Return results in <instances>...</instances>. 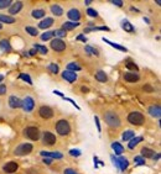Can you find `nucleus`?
Returning <instances> with one entry per match:
<instances>
[{
    "mask_svg": "<svg viewBox=\"0 0 161 174\" xmlns=\"http://www.w3.org/2000/svg\"><path fill=\"white\" fill-rule=\"evenodd\" d=\"M39 114L42 119H51L53 116V111L50 106H41L39 110Z\"/></svg>",
    "mask_w": 161,
    "mask_h": 174,
    "instance_id": "nucleus-9",
    "label": "nucleus"
},
{
    "mask_svg": "<svg viewBox=\"0 0 161 174\" xmlns=\"http://www.w3.org/2000/svg\"><path fill=\"white\" fill-rule=\"evenodd\" d=\"M69 153H71V156L78 157V156H80V150H71V151H69Z\"/></svg>",
    "mask_w": 161,
    "mask_h": 174,
    "instance_id": "nucleus-44",
    "label": "nucleus"
},
{
    "mask_svg": "<svg viewBox=\"0 0 161 174\" xmlns=\"http://www.w3.org/2000/svg\"><path fill=\"white\" fill-rule=\"evenodd\" d=\"M51 162H52L51 158H45V159H43V163H46V164H51Z\"/></svg>",
    "mask_w": 161,
    "mask_h": 174,
    "instance_id": "nucleus-50",
    "label": "nucleus"
},
{
    "mask_svg": "<svg viewBox=\"0 0 161 174\" xmlns=\"http://www.w3.org/2000/svg\"><path fill=\"white\" fill-rule=\"evenodd\" d=\"M6 93V87L5 85H0V95H4Z\"/></svg>",
    "mask_w": 161,
    "mask_h": 174,
    "instance_id": "nucleus-48",
    "label": "nucleus"
},
{
    "mask_svg": "<svg viewBox=\"0 0 161 174\" xmlns=\"http://www.w3.org/2000/svg\"><path fill=\"white\" fill-rule=\"evenodd\" d=\"M62 78L64 80H67L68 83H73L77 80V73L76 72H71V71H64L62 73Z\"/></svg>",
    "mask_w": 161,
    "mask_h": 174,
    "instance_id": "nucleus-10",
    "label": "nucleus"
},
{
    "mask_svg": "<svg viewBox=\"0 0 161 174\" xmlns=\"http://www.w3.org/2000/svg\"><path fill=\"white\" fill-rule=\"evenodd\" d=\"M18 168H19V166H18V163L16 162H9V163H6L5 166H4V172L5 173H15L16 171H18Z\"/></svg>",
    "mask_w": 161,
    "mask_h": 174,
    "instance_id": "nucleus-11",
    "label": "nucleus"
},
{
    "mask_svg": "<svg viewBox=\"0 0 161 174\" xmlns=\"http://www.w3.org/2000/svg\"><path fill=\"white\" fill-rule=\"evenodd\" d=\"M80 90H82V93H88V92H89V89H88V88H86V87H82V88H80Z\"/></svg>",
    "mask_w": 161,
    "mask_h": 174,
    "instance_id": "nucleus-51",
    "label": "nucleus"
},
{
    "mask_svg": "<svg viewBox=\"0 0 161 174\" xmlns=\"http://www.w3.org/2000/svg\"><path fill=\"white\" fill-rule=\"evenodd\" d=\"M56 131L58 132V135L61 136H67L71 132V126L69 122L67 120H60L56 124Z\"/></svg>",
    "mask_w": 161,
    "mask_h": 174,
    "instance_id": "nucleus-3",
    "label": "nucleus"
},
{
    "mask_svg": "<svg viewBox=\"0 0 161 174\" xmlns=\"http://www.w3.org/2000/svg\"><path fill=\"white\" fill-rule=\"evenodd\" d=\"M124 79H125L126 82H129V83H135V82H138V80L140 79V77H139V74L135 73V72H128V73L124 74Z\"/></svg>",
    "mask_w": 161,
    "mask_h": 174,
    "instance_id": "nucleus-14",
    "label": "nucleus"
},
{
    "mask_svg": "<svg viewBox=\"0 0 161 174\" xmlns=\"http://www.w3.org/2000/svg\"><path fill=\"white\" fill-rule=\"evenodd\" d=\"M128 121L131 124V125H135V126H140L145 122V117L144 115L139 113V111H133L130 113L128 116Z\"/></svg>",
    "mask_w": 161,
    "mask_h": 174,
    "instance_id": "nucleus-2",
    "label": "nucleus"
},
{
    "mask_svg": "<svg viewBox=\"0 0 161 174\" xmlns=\"http://www.w3.org/2000/svg\"><path fill=\"white\" fill-rule=\"evenodd\" d=\"M0 50L3 52H10L11 51V45L8 40H1L0 41Z\"/></svg>",
    "mask_w": 161,
    "mask_h": 174,
    "instance_id": "nucleus-20",
    "label": "nucleus"
},
{
    "mask_svg": "<svg viewBox=\"0 0 161 174\" xmlns=\"http://www.w3.org/2000/svg\"><path fill=\"white\" fill-rule=\"evenodd\" d=\"M52 36H53V32H52V31H46V32L41 36V40H42V41H47V40L51 39Z\"/></svg>",
    "mask_w": 161,
    "mask_h": 174,
    "instance_id": "nucleus-39",
    "label": "nucleus"
},
{
    "mask_svg": "<svg viewBox=\"0 0 161 174\" xmlns=\"http://www.w3.org/2000/svg\"><path fill=\"white\" fill-rule=\"evenodd\" d=\"M121 27H123V30H125L126 32H134V31H135L134 26H133L128 20H123V21H121Z\"/></svg>",
    "mask_w": 161,
    "mask_h": 174,
    "instance_id": "nucleus-21",
    "label": "nucleus"
},
{
    "mask_svg": "<svg viewBox=\"0 0 161 174\" xmlns=\"http://www.w3.org/2000/svg\"><path fill=\"white\" fill-rule=\"evenodd\" d=\"M141 141H142V137H140V136H139V137H133V138H131V141L129 142L128 147H129L130 150H133L135 146H138V145L140 143Z\"/></svg>",
    "mask_w": 161,
    "mask_h": 174,
    "instance_id": "nucleus-27",
    "label": "nucleus"
},
{
    "mask_svg": "<svg viewBox=\"0 0 161 174\" xmlns=\"http://www.w3.org/2000/svg\"><path fill=\"white\" fill-rule=\"evenodd\" d=\"M87 14H88L91 18H97V16H98V13H97L94 9H88V10H87Z\"/></svg>",
    "mask_w": 161,
    "mask_h": 174,
    "instance_id": "nucleus-43",
    "label": "nucleus"
},
{
    "mask_svg": "<svg viewBox=\"0 0 161 174\" xmlns=\"http://www.w3.org/2000/svg\"><path fill=\"white\" fill-rule=\"evenodd\" d=\"M42 142L46 146H53L56 143V136L50 131H43V137H42Z\"/></svg>",
    "mask_w": 161,
    "mask_h": 174,
    "instance_id": "nucleus-6",
    "label": "nucleus"
},
{
    "mask_svg": "<svg viewBox=\"0 0 161 174\" xmlns=\"http://www.w3.org/2000/svg\"><path fill=\"white\" fill-rule=\"evenodd\" d=\"M21 9H22V3H21V1H16V3H13V4L10 5V9H9V14H11V15H15V14H18V13L20 11Z\"/></svg>",
    "mask_w": 161,
    "mask_h": 174,
    "instance_id": "nucleus-15",
    "label": "nucleus"
},
{
    "mask_svg": "<svg viewBox=\"0 0 161 174\" xmlns=\"http://www.w3.org/2000/svg\"><path fill=\"white\" fill-rule=\"evenodd\" d=\"M112 148L114 150L115 155H121V153L124 152V147L121 146L119 142H114V143H112Z\"/></svg>",
    "mask_w": 161,
    "mask_h": 174,
    "instance_id": "nucleus-28",
    "label": "nucleus"
},
{
    "mask_svg": "<svg viewBox=\"0 0 161 174\" xmlns=\"http://www.w3.org/2000/svg\"><path fill=\"white\" fill-rule=\"evenodd\" d=\"M67 71H71V72H76V71H80V66L77 62H71L67 64Z\"/></svg>",
    "mask_w": 161,
    "mask_h": 174,
    "instance_id": "nucleus-30",
    "label": "nucleus"
},
{
    "mask_svg": "<svg viewBox=\"0 0 161 174\" xmlns=\"http://www.w3.org/2000/svg\"><path fill=\"white\" fill-rule=\"evenodd\" d=\"M134 162H135L136 164H139V166L145 164V159H144L141 156H139V157H135V158H134Z\"/></svg>",
    "mask_w": 161,
    "mask_h": 174,
    "instance_id": "nucleus-42",
    "label": "nucleus"
},
{
    "mask_svg": "<svg viewBox=\"0 0 161 174\" xmlns=\"http://www.w3.org/2000/svg\"><path fill=\"white\" fill-rule=\"evenodd\" d=\"M25 136L27 138H30L31 141H37L40 138V131L37 127H34V126H30L25 130Z\"/></svg>",
    "mask_w": 161,
    "mask_h": 174,
    "instance_id": "nucleus-5",
    "label": "nucleus"
},
{
    "mask_svg": "<svg viewBox=\"0 0 161 174\" xmlns=\"http://www.w3.org/2000/svg\"><path fill=\"white\" fill-rule=\"evenodd\" d=\"M96 79L98 80V82H101V83H105L107 80H108V77H107V74H105V72H103V71H98L97 73H96Z\"/></svg>",
    "mask_w": 161,
    "mask_h": 174,
    "instance_id": "nucleus-26",
    "label": "nucleus"
},
{
    "mask_svg": "<svg viewBox=\"0 0 161 174\" xmlns=\"http://www.w3.org/2000/svg\"><path fill=\"white\" fill-rule=\"evenodd\" d=\"M1 27H3V25H1V24H0V30H1Z\"/></svg>",
    "mask_w": 161,
    "mask_h": 174,
    "instance_id": "nucleus-57",
    "label": "nucleus"
},
{
    "mask_svg": "<svg viewBox=\"0 0 161 174\" xmlns=\"http://www.w3.org/2000/svg\"><path fill=\"white\" fill-rule=\"evenodd\" d=\"M3 79H4V76H3V74H0V82H1Z\"/></svg>",
    "mask_w": 161,
    "mask_h": 174,
    "instance_id": "nucleus-56",
    "label": "nucleus"
},
{
    "mask_svg": "<svg viewBox=\"0 0 161 174\" xmlns=\"http://www.w3.org/2000/svg\"><path fill=\"white\" fill-rule=\"evenodd\" d=\"M80 26V22H73V21H67V22H63L62 25V29L64 31H68V30H73L76 27Z\"/></svg>",
    "mask_w": 161,
    "mask_h": 174,
    "instance_id": "nucleus-18",
    "label": "nucleus"
},
{
    "mask_svg": "<svg viewBox=\"0 0 161 174\" xmlns=\"http://www.w3.org/2000/svg\"><path fill=\"white\" fill-rule=\"evenodd\" d=\"M45 10H42V9H36V10H34L32 13H31V15H32V18H35V19H41V18H43L45 16Z\"/></svg>",
    "mask_w": 161,
    "mask_h": 174,
    "instance_id": "nucleus-31",
    "label": "nucleus"
},
{
    "mask_svg": "<svg viewBox=\"0 0 161 174\" xmlns=\"http://www.w3.org/2000/svg\"><path fill=\"white\" fill-rule=\"evenodd\" d=\"M53 93H55V94H56V95H60V97L64 98V97H63V94H62V93H61V92H58V90H55V92H53Z\"/></svg>",
    "mask_w": 161,
    "mask_h": 174,
    "instance_id": "nucleus-52",
    "label": "nucleus"
},
{
    "mask_svg": "<svg viewBox=\"0 0 161 174\" xmlns=\"http://www.w3.org/2000/svg\"><path fill=\"white\" fill-rule=\"evenodd\" d=\"M77 40H80V41H83V42H84V43H86V42H87V37H84V36H83V35H80V36H78V37H77Z\"/></svg>",
    "mask_w": 161,
    "mask_h": 174,
    "instance_id": "nucleus-49",
    "label": "nucleus"
},
{
    "mask_svg": "<svg viewBox=\"0 0 161 174\" xmlns=\"http://www.w3.org/2000/svg\"><path fill=\"white\" fill-rule=\"evenodd\" d=\"M84 51H86L88 55H93V56H96V57H98V56H99L98 51H97L96 48L91 47V46H86V47H84Z\"/></svg>",
    "mask_w": 161,
    "mask_h": 174,
    "instance_id": "nucleus-33",
    "label": "nucleus"
},
{
    "mask_svg": "<svg viewBox=\"0 0 161 174\" xmlns=\"http://www.w3.org/2000/svg\"><path fill=\"white\" fill-rule=\"evenodd\" d=\"M126 67H128L129 69H133L134 72H138V71H139L138 66H136L135 63H133V62H128V63H126Z\"/></svg>",
    "mask_w": 161,
    "mask_h": 174,
    "instance_id": "nucleus-40",
    "label": "nucleus"
},
{
    "mask_svg": "<svg viewBox=\"0 0 161 174\" xmlns=\"http://www.w3.org/2000/svg\"><path fill=\"white\" fill-rule=\"evenodd\" d=\"M29 53H30V56H34V55L36 53V50H31V51H30Z\"/></svg>",
    "mask_w": 161,
    "mask_h": 174,
    "instance_id": "nucleus-53",
    "label": "nucleus"
},
{
    "mask_svg": "<svg viewBox=\"0 0 161 174\" xmlns=\"http://www.w3.org/2000/svg\"><path fill=\"white\" fill-rule=\"evenodd\" d=\"M32 145L31 143H22L20 146H18L15 148V155L16 156H26V155H30L32 152Z\"/></svg>",
    "mask_w": 161,
    "mask_h": 174,
    "instance_id": "nucleus-4",
    "label": "nucleus"
},
{
    "mask_svg": "<svg viewBox=\"0 0 161 174\" xmlns=\"http://www.w3.org/2000/svg\"><path fill=\"white\" fill-rule=\"evenodd\" d=\"M47 68H48V71H50L51 73H53V74H57L58 71H60V69H58V66H57L56 63H51V64H48Z\"/></svg>",
    "mask_w": 161,
    "mask_h": 174,
    "instance_id": "nucleus-37",
    "label": "nucleus"
},
{
    "mask_svg": "<svg viewBox=\"0 0 161 174\" xmlns=\"http://www.w3.org/2000/svg\"><path fill=\"white\" fill-rule=\"evenodd\" d=\"M103 41L105 42V43H108V45H110L112 47H114V48H117V50H119V51H121V52H126L128 50L125 48V47H123V46H120V45H117V43H114V42H112V41H109V40H107L105 37H103Z\"/></svg>",
    "mask_w": 161,
    "mask_h": 174,
    "instance_id": "nucleus-24",
    "label": "nucleus"
},
{
    "mask_svg": "<svg viewBox=\"0 0 161 174\" xmlns=\"http://www.w3.org/2000/svg\"><path fill=\"white\" fill-rule=\"evenodd\" d=\"M134 131H131V130H128V131H125L124 134H123V140L124 141H129V140H131L133 137H134Z\"/></svg>",
    "mask_w": 161,
    "mask_h": 174,
    "instance_id": "nucleus-35",
    "label": "nucleus"
},
{
    "mask_svg": "<svg viewBox=\"0 0 161 174\" xmlns=\"http://www.w3.org/2000/svg\"><path fill=\"white\" fill-rule=\"evenodd\" d=\"M52 25H53V19H51V18H46V19H43L40 24H39V27L45 30V29L51 27Z\"/></svg>",
    "mask_w": 161,
    "mask_h": 174,
    "instance_id": "nucleus-19",
    "label": "nucleus"
},
{
    "mask_svg": "<svg viewBox=\"0 0 161 174\" xmlns=\"http://www.w3.org/2000/svg\"><path fill=\"white\" fill-rule=\"evenodd\" d=\"M21 108H22L26 113L32 111L34 108H35V101H34V99H32L31 97H26L24 100H22V105H21Z\"/></svg>",
    "mask_w": 161,
    "mask_h": 174,
    "instance_id": "nucleus-7",
    "label": "nucleus"
},
{
    "mask_svg": "<svg viewBox=\"0 0 161 174\" xmlns=\"http://www.w3.org/2000/svg\"><path fill=\"white\" fill-rule=\"evenodd\" d=\"M51 11H52V14L56 15V16H62V15H63V9L61 8L60 5H57V4H55V5L51 6Z\"/></svg>",
    "mask_w": 161,
    "mask_h": 174,
    "instance_id": "nucleus-23",
    "label": "nucleus"
},
{
    "mask_svg": "<svg viewBox=\"0 0 161 174\" xmlns=\"http://www.w3.org/2000/svg\"><path fill=\"white\" fill-rule=\"evenodd\" d=\"M67 35V31H64L63 29H58L56 31H53V36H56V39H61V37H64Z\"/></svg>",
    "mask_w": 161,
    "mask_h": 174,
    "instance_id": "nucleus-34",
    "label": "nucleus"
},
{
    "mask_svg": "<svg viewBox=\"0 0 161 174\" xmlns=\"http://www.w3.org/2000/svg\"><path fill=\"white\" fill-rule=\"evenodd\" d=\"M112 4H114V5H117V6H119V8H120V6H123V4H124V3H123L121 0H113V1H112Z\"/></svg>",
    "mask_w": 161,
    "mask_h": 174,
    "instance_id": "nucleus-45",
    "label": "nucleus"
},
{
    "mask_svg": "<svg viewBox=\"0 0 161 174\" xmlns=\"http://www.w3.org/2000/svg\"><path fill=\"white\" fill-rule=\"evenodd\" d=\"M67 16L69 20H73V22H78V20L80 19V10L77 9H71L68 13H67Z\"/></svg>",
    "mask_w": 161,
    "mask_h": 174,
    "instance_id": "nucleus-13",
    "label": "nucleus"
},
{
    "mask_svg": "<svg viewBox=\"0 0 161 174\" xmlns=\"http://www.w3.org/2000/svg\"><path fill=\"white\" fill-rule=\"evenodd\" d=\"M0 22H3V24H14L15 19L13 16H8V15L0 14Z\"/></svg>",
    "mask_w": 161,
    "mask_h": 174,
    "instance_id": "nucleus-29",
    "label": "nucleus"
},
{
    "mask_svg": "<svg viewBox=\"0 0 161 174\" xmlns=\"http://www.w3.org/2000/svg\"><path fill=\"white\" fill-rule=\"evenodd\" d=\"M9 105H10V108H13V109H19L21 108V105H22V100H20L18 97H10L9 98Z\"/></svg>",
    "mask_w": 161,
    "mask_h": 174,
    "instance_id": "nucleus-12",
    "label": "nucleus"
},
{
    "mask_svg": "<svg viewBox=\"0 0 161 174\" xmlns=\"http://www.w3.org/2000/svg\"><path fill=\"white\" fill-rule=\"evenodd\" d=\"M13 4L11 0H0V9H5Z\"/></svg>",
    "mask_w": 161,
    "mask_h": 174,
    "instance_id": "nucleus-38",
    "label": "nucleus"
},
{
    "mask_svg": "<svg viewBox=\"0 0 161 174\" xmlns=\"http://www.w3.org/2000/svg\"><path fill=\"white\" fill-rule=\"evenodd\" d=\"M149 114L154 117H160L161 115V109H160V105H153L149 108Z\"/></svg>",
    "mask_w": 161,
    "mask_h": 174,
    "instance_id": "nucleus-16",
    "label": "nucleus"
},
{
    "mask_svg": "<svg viewBox=\"0 0 161 174\" xmlns=\"http://www.w3.org/2000/svg\"><path fill=\"white\" fill-rule=\"evenodd\" d=\"M41 156L46 158H57V159H61L63 157L60 152H47V151H41Z\"/></svg>",
    "mask_w": 161,
    "mask_h": 174,
    "instance_id": "nucleus-17",
    "label": "nucleus"
},
{
    "mask_svg": "<svg viewBox=\"0 0 161 174\" xmlns=\"http://www.w3.org/2000/svg\"><path fill=\"white\" fill-rule=\"evenodd\" d=\"M64 174H78V173L76 171L71 169V168H67V169H64Z\"/></svg>",
    "mask_w": 161,
    "mask_h": 174,
    "instance_id": "nucleus-46",
    "label": "nucleus"
},
{
    "mask_svg": "<svg viewBox=\"0 0 161 174\" xmlns=\"http://www.w3.org/2000/svg\"><path fill=\"white\" fill-rule=\"evenodd\" d=\"M34 50L39 51V52H40V53H42V55H46V53L48 52L47 47H46V46H41V45H35V46H34Z\"/></svg>",
    "mask_w": 161,
    "mask_h": 174,
    "instance_id": "nucleus-36",
    "label": "nucleus"
},
{
    "mask_svg": "<svg viewBox=\"0 0 161 174\" xmlns=\"http://www.w3.org/2000/svg\"><path fill=\"white\" fill-rule=\"evenodd\" d=\"M51 48H52L53 51L62 52V51L66 50V43H64L61 39H55L51 41Z\"/></svg>",
    "mask_w": 161,
    "mask_h": 174,
    "instance_id": "nucleus-8",
    "label": "nucleus"
},
{
    "mask_svg": "<svg viewBox=\"0 0 161 174\" xmlns=\"http://www.w3.org/2000/svg\"><path fill=\"white\" fill-rule=\"evenodd\" d=\"M155 156V151H153V150H150V148H146V147H144L142 150H141V157L144 158H153Z\"/></svg>",
    "mask_w": 161,
    "mask_h": 174,
    "instance_id": "nucleus-22",
    "label": "nucleus"
},
{
    "mask_svg": "<svg viewBox=\"0 0 161 174\" xmlns=\"http://www.w3.org/2000/svg\"><path fill=\"white\" fill-rule=\"evenodd\" d=\"M25 30H26V32H27L29 35H31V36H37V35H39V31H37V29H36V27H32V26H26V27H25Z\"/></svg>",
    "mask_w": 161,
    "mask_h": 174,
    "instance_id": "nucleus-32",
    "label": "nucleus"
},
{
    "mask_svg": "<svg viewBox=\"0 0 161 174\" xmlns=\"http://www.w3.org/2000/svg\"><path fill=\"white\" fill-rule=\"evenodd\" d=\"M104 120H105V122L110 127H119L121 125L120 117H119V115L117 113H114V111H107L104 114Z\"/></svg>",
    "mask_w": 161,
    "mask_h": 174,
    "instance_id": "nucleus-1",
    "label": "nucleus"
},
{
    "mask_svg": "<svg viewBox=\"0 0 161 174\" xmlns=\"http://www.w3.org/2000/svg\"><path fill=\"white\" fill-rule=\"evenodd\" d=\"M94 121H96V125H97V127H98V131L101 132V124H99V119H98V116H94Z\"/></svg>",
    "mask_w": 161,
    "mask_h": 174,
    "instance_id": "nucleus-47",
    "label": "nucleus"
},
{
    "mask_svg": "<svg viewBox=\"0 0 161 174\" xmlns=\"http://www.w3.org/2000/svg\"><path fill=\"white\" fill-rule=\"evenodd\" d=\"M153 158H154V159H159V158H160V155H159V153H158V155H156V156H154V157H153Z\"/></svg>",
    "mask_w": 161,
    "mask_h": 174,
    "instance_id": "nucleus-54",
    "label": "nucleus"
},
{
    "mask_svg": "<svg viewBox=\"0 0 161 174\" xmlns=\"http://www.w3.org/2000/svg\"><path fill=\"white\" fill-rule=\"evenodd\" d=\"M118 163H119V169L120 171H125L129 167V162H128V159L125 157H120L118 159Z\"/></svg>",
    "mask_w": 161,
    "mask_h": 174,
    "instance_id": "nucleus-25",
    "label": "nucleus"
},
{
    "mask_svg": "<svg viewBox=\"0 0 161 174\" xmlns=\"http://www.w3.org/2000/svg\"><path fill=\"white\" fill-rule=\"evenodd\" d=\"M91 3H92V1H91V0H87V1H84V4H86V5H89V4H91Z\"/></svg>",
    "mask_w": 161,
    "mask_h": 174,
    "instance_id": "nucleus-55",
    "label": "nucleus"
},
{
    "mask_svg": "<svg viewBox=\"0 0 161 174\" xmlns=\"http://www.w3.org/2000/svg\"><path fill=\"white\" fill-rule=\"evenodd\" d=\"M20 78H21V79H22V80H25L26 83H29L30 85L32 84V80H31V78L29 77L27 74H25V73H21V74H20Z\"/></svg>",
    "mask_w": 161,
    "mask_h": 174,
    "instance_id": "nucleus-41",
    "label": "nucleus"
}]
</instances>
